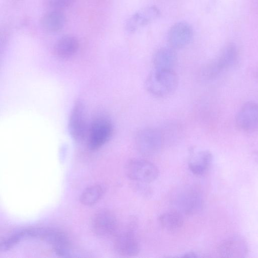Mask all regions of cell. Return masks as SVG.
<instances>
[{
  "label": "cell",
  "instance_id": "4",
  "mask_svg": "<svg viewBox=\"0 0 258 258\" xmlns=\"http://www.w3.org/2000/svg\"><path fill=\"white\" fill-rule=\"evenodd\" d=\"M125 173L132 180L147 183L155 180L158 176L159 171L157 167L148 161L133 159L126 163Z\"/></svg>",
  "mask_w": 258,
  "mask_h": 258
},
{
  "label": "cell",
  "instance_id": "15",
  "mask_svg": "<svg viewBox=\"0 0 258 258\" xmlns=\"http://www.w3.org/2000/svg\"><path fill=\"white\" fill-rule=\"evenodd\" d=\"M212 161V153L208 150H200L192 153L188 165L191 172L195 175H201L206 172Z\"/></svg>",
  "mask_w": 258,
  "mask_h": 258
},
{
  "label": "cell",
  "instance_id": "7",
  "mask_svg": "<svg viewBox=\"0 0 258 258\" xmlns=\"http://www.w3.org/2000/svg\"><path fill=\"white\" fill-rule=\"evenodd\" d=\"M94 232L100 236H108L114 234L117 228V221L114 214L108 210L96 212L92 221Z\"/></svg>",
  "mask_w": 258,
  "mask_h": 258
},
{
  "label": "cell",
  "instance_id": "22",
  "mask_svg": "<svg viewBox=\"0 0 258 258\" xmlns=\"http://www.w3.org/2000/svg\"><path fill=\"white\" fill-rule=\"evenodd\" d=\"M75 0H43L44 4L51 10H61L71 6Z\"/></svg>",
  "mask_w": 258,
  "mask_h": 258
},
{
  "label": "cell",
  "instance_id": "2",
  "mask_svg": "<svg viewBox=\"0 0 258 258\" xmlns=\"http://www.w3.org/2000/svg\"><path fill=\"white\" fill-rule=\"evenodd\" d=\"M238 55L235 45L232 43L227 44L216 58L204 67L203 75L207 78H213L223 71L233 67L237 62Z\"/></svg>",
  "mask_w": 258,
  "mask_h": 258
},
{
  "label": "cell",
  "instance_id": "3",
  "mask_svg": "<svg viewBox=\"0 0 258 258\" xmlns=\"http://www.w3.org/2000/svg\"><path fill=\"white\" fill-rule=\"evenodd\" d=\"M163 137L158 129L147 127L140 130L135 138V144L138 151L145 156H151L158 153L162 147Z\"/></svg>",
  "mask_w": 258,
  "mask_h": 258
},
{
  "label": "cell",
  "instance_id": "20",
  "mask_svg": "<svg viewBox=\"0 0 258 258\" xmlns=\"http://www.w3.org/2000/svg\"><path fill=\"white\" fill-rule=\"evenodd\" d=\"M103 193V189L100 185H91L83 191L80 198V201L84 205H93L102 197Z\"/></svg>",
  "mask_w": 258,
  "mask_h": 258
},
{
  "label": "cell",
  "instance_id": "13",
  "mask_svg": "<svg viewBox=\"0 0 258 258\" xmlns=\"http://www.w3.org/2000/svg\"><path fill=\"white\" fill-rule=\"evenodd\" d=\"M69 128L72 137L80 141L87 134V125L82 104L79 102L74 106L70 116Z\"/></svg>",
  "mask_w": 258,
  "mask_h": 258
},
{
  "label": "cell",
  "instance_id": "17",
  "mask_svg": "<svg viewBox=\"0 0 258 258\" xmlns=\"http://www.w3.org/2000/svg\"><path fill=\"white\" fill-rule=\"evenodd\" d=\"M176 54L171 47H162L157 50L153 57L155 69L173 70L176 62Z\"/></svg>",
  "mask_w": 258,
  "mask_h": 258
},
{
  "label": "cell",
  "instance_id": "11",
  "mask_svg": "<svg viewBox=\"0 0 258 258\" xmlns=\"http://www.w3.org/2000/svg\"><path fill=\"white\" fill-rule=\"evenodd\" d=\"M192 36V29L188 24L183 22H178L170 29L168 41L172 48H181L189 43Z\"/></svg>",
  "mask_w": 258,
  "mask_h": 258
},
{
  "label": "cell",
  "instance_id": "16",
  "mask_svg": "<svg viewBox=\"0 0 258 258\" xmlns=\"http://www.w3.org/2000/svg\"><path fill=\"white\" fill-rule=\"evenodd\" d=\"M66 18L64 13L59 10H50L42 16L40 24L43 29L49 32H56L64 27Z\"/></svg>",
  "mask_w": 258,
  "mask_h": 258
},
{
  "label": "cell",
  "instance_id": "9",
  "mask_svg": "<svg viewBox=\"0 0 258 258\" xmlns=\"http://www.w3.org/2000/svg\"><path fill=\"white\" fill-rule=\"evenodd\" d=\"M34 237H38L48 242L53 249L60 255L67 254L70 249V243L62 232L49 229H34Z\"/></svg>",
  "mask_w": 258,
  "mask_h": 258
},
{
  "label": "cell",
  "instance_id": "18",
  "mask_svg": "<svg viewBox=\"0 0 258 258\" xmlns=\"http://www.w3.org/2000/svg\"><path fill=\"white\" fill-rule=\"evenodd\" d=\"M79 47V42L75 37L66 35L56 41L53 46V52L59 57L67 58L75 54Z\"/></svg>",
  "mask_w": 258,
  "mask_h": 258
},
{
  "label": "cell",
  "instance_id": "19",
  "mask_svg": "<svg viewBox=\"0 0 258 258\" xmlns=\"http://www.w3.org/2000/svg\"><path fill=\"white\" fill-rule=\"evenodd\" d=\"M161 226L168 231L180 228L183 224V218L180 212L176 210L166 211L159 217Z\"/></svg>",
  "mask_w": 258,
  "mask_h": 258
},
{
  "label": "cell",
  "instance_id": "6",
  "mask_svg": "<svg viewBox=\"0 0 258 258\" xmlns=\"http://www.w3.org/2000/svg\"><path fill=\"white\" fill-rule=\"evenodd\" d=\"M238 128L244 132H251L258 128V104L254 101L244 103L235 116Z\"/></svg>",
  "mask_w": 258,
  "mask_h": 258
},
{
  "label": "cell",
  "instance_id": "12",
  "mask_svg": "<svg viewBox=\"0 0 258 258\" xmlns=\"http://www.w3.org/2000/svg\"><path fill=\"white\" fill-rule=\"evenodd\" d=\"M175 203L181 211L191 214L201 209L202 199L197 191L192 188H185L177 193Z\"/></svg>",
  "mask_w": 258,
  "mask_h": 258
},
{
  "label": "cell",
  "instance_id": "14",
  "mask_svg": "<svg viewBox=\"0 0 258 258\" xmlns=\"http://www.w3.org/2000/svg\"><path fill=\"white\" fill-rule=\"evenodd\" d=\"M218 251L221 257H243L247 254L248 248L243 239L239 236H232L221 243Z\"/></svg>",
  "mask_w": 258,
  "mask_h": 258
},
{
  "label": "cell",
  "instance_id": "8",
  "mask_svg": "<svg viewBox=\"0 0 258 258\" xmlns=\"http://www.w3.org/2000/svg\"><path fill=\"white\" fill-rule=\"evenodd\" d=\"M114 247L116 251L125 256L138 254L140 247L139 241L132 229H128L118 234L115 239Z\"/></svg>",
  "mask_w": 258,
  "mask_h": 258
},
{
  "label": "cell",
  "instance_id": "21",
  "mask_svg": "<svg viewBox=\"0 0 258 258\" xmlns=\"http://www.w3.org/2000/svg\"><path fill=\"white\" fill-rule=\"evenodd\" d=\"M24 236H27L26 230L18 232L10 235L1 242V250L5 251L9 249Z\"/></svg>",
  "mask_w": 258,
  "mask_h": 258
},
{
  "label": "cell",
  "instance_id": "1",
  "mask_svg": "<svg viewBox=\"0 0 258 258\" xmlns=\"http://www.w3.org/2000/svg\"><path fill=\"white\" fill-rule=\"evenodd\" d=\"M178 78L173 70L155 69L145 81V88L152 95L165 97L174 92L178 86Z\"/></svg>",
  "mask_w": 258,
  "mask_h": 258
},
{
  "label": "cell",
  "instance_id": "23",
  "mask_svg": "<svg viewBox=\"0 0 258 258\" xmlns=\"http://www.w3.org/2000/svg\"><path fill=\"white\" fill-rule=\"evenodd\" d=\"M182 257H198V255H197L196 253L193 252H189L183 254L182 255Z\"/></svg>",
  "mask_w": 258,
  "mask_h": 258
},
{
  "label": "cell",
  "instance_id": "5",
  "mask_svg": "<svg viewBox=\"0 0 258 258\" xmlns=\"http://www.w3.org/2000/svg\"><path fill=\"white\" fill-rule=\"evenodd\" d=\"M113 131V125L109 119L104 117L97 118L88 131V147L92 150L100 148L108 141Z\"/></svg>",
  "mask_w": 258,
  "mask_h": 258
},
{
  "label": "cell",
  "instance_id": "10",
  "mask_svg": "<svg viewBox=\"0 0 258 258\" xmlns=\"http://www.w3.org/2000/svg\"><path fill=\"white\" fill-rule=\"evenodd\" d=\"M160 11L154 6L142 8L134 14L127 21L126 29L134 32L156 20L160 16Z\"/></svg>",
  "mask_w": 258,
  "mask_h": 258
}]
</instances>
